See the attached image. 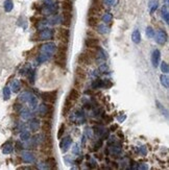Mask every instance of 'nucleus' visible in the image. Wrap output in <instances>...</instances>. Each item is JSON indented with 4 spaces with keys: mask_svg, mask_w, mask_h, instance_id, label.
I'll return each mask as SVG.
<instances>
[{
    "mask_svg": "<svg viewBox=\"0 0 169 170\" xmlns=\"http://www.w3.org/2000/svg\"><path fill=\"white\" fill-rule=\"evenodd\" d=\"M62 9L63 12H71L73 9V3L71 0H63L62 1Z\"/></svg>",
    "mask_w": 169,
    "mask_h": 170,
    "instance_id": "14",
    "label": "nucleus"
},
{
    "mask_svg": "<svg viewBox=\"0 0 169 170\" xmlns=\"http://www.w3.org/2000/svg\"><path fill=\"white\" fill-rule=\"evenodd\" d=\"M69 38H70V31L68 28H66L65 26L58 28V31H56V39L58 40H60L61 42L68 43Z\"/></svg>",
    "mask_w": 169,
    "mask_h": 170,
    "instance_id": "5",
    "label": "nucleus"
},
{
    "mask_svg": "<svg viewBox=\"0 0 169 170\" xmlns=\"http://www.w3.org/2000/svg\"><path fill=\"white\" fill-rule=\"evenodd\" d=\"M12 151H13V145H12L11 143H6V144L3 146V148H2V152L5 154H11Z\"/></svg>",
    "mask_w": 169,
    "mask_h": 170,
    "instance_id": "24",
    "label": "nucleus"
},
{
    "mask_svg": "<svg viewBox=\"0 0 169 170\" xmlns=\"http://www.w3.org/2000/svg\"><path fill=\"white\" fill-rule=\"evenodd\" d=\"M29 111L28 110H23V112H22V117L23 118H28L29 117Z\"/></svg>",
    "mask_w": 169,
    "mask_h": 170,
    "instance_id": "31",
    "label": "nucleus"
},
{
    "mask_svg": "<svg viewBox=\"0 0 169 170\" xmlns=\"http://www.w3.org/2000/svg\"><path fill=\"white\" fill-rule=\"evenodd\" d=\"M156 41L158 44L160 45H164L167 41V35L165 33V31L160 30L157 33V37H156Z\"/></svg>",
    "mask_w": 169,
    "mask_h": 170,
    "instance_id": "11",
    "label": "nucleus"
},
{
    "mask_svg": "<svg viewBox=\"0 0 169 170\" xmlns=\"http://www.w3.org/2000/svg\"><path fill=\"white\" fill-rule=\"evenodd\" d=\"M132 39H133V42L136 43V44H139L141 41V35H140V31L139 30H135L134 33H133V37H132Z\"/></svg>",
    "mask_w": 169,
    "mask_h": 170,
    "instance_id": "22",
    "label": "nucleus"
},
{
    "mask_svg": "<svg viewBox=\"0 0 169 170\" xmlns=\"http://www.w3.org/2000/svg\"><path fill=\"white\" fill-rule=\"evenodd\" d=\"M73 102L74 101H72L69 97H67L65 100V103H64V108H63V116H67L68 114H69V112L71 111V109H72L73 106Z\"/></svg>",
    "mask_w": 169,
    "mask_h": 170,
    "instance_id": "10",
    "label": "nucleus"
},
{
    "mask_svg": "<svg viewBox=\"0 0 169 170\" xmlns=\"http://www.w3.org/2000/svg\"><path fill=\"white\" fill-rule=\"evenodd\" d=\"M161 82L165 88H168L169 87V82H168V76L167 75H161Z\"/></svg>",
    "mask_w": 169,
    "mask_h": 170,
    "instance_id": "26",
    "label": "nucleus"
},
{
    "mask_svg": "<svg viewBox=\"0 0 169 170\" xmlns=\"http://www.w3.org/2000/svg\"><path fill=\"white\" fill-rule=\"evenodd\" d=\"M71 143H72V140H71L70 137H66L65 139H63V141L60 144V146H61V148H62V150L64 152H66L68 149H69Z\"/></svg>",
    "mask_w": 169,
    "mask_h": 170,
    "instance_id": "13",
    "label": "nucleus"
},
{
    "mask_svg": "<svg viewBox=\"0 0 169 170\" xmlns=\"http://www.w3.org/2000/svg\"><path fill=\"white\" fill-rule=\"evenodd\" d=\"M85 45L87 48H95L97 46H99V40L97 38H93V37H89L88 39H86L85 41Z\"/></svg>",
    "mask_w": 169,
    "mask_h": 170,
    "instance_id": "8",
    "label": "nucleus"
},
{
    "mask_svg": "<svg viewBox=\"0 0 169 170\" xmlns=\"http://www.w3.org/2000/svg\"><path fill=\"white\" fill-rule=\"evenodd\" d=\"M11 88H12V90H13L14 93H18V92L20 91V88H21L20 82L17 81V79L13 81L12 82V84H11Z\"/></svg>",
    "mask_w": 169,
    "mask_h": 170,
    "instance_id": "21",
    "label": "nucleus"
},
{
    "mask_svg": "<svg viewBox=\"0 0 169 170\" xmlns=\"http://www.w3.org/2000/svg\"><path fill=\"white\" fill-rule=\"evenodd\" d=\"M22 160H23L25 163H33V161H35V154H31V152L29 151H24L22 152Z\"/></svg>",
    "mask_w": 169,
    "mask_h": 170,
    "instance_id": "12",
    "label": "nucleus"
},
{
    "mask_svg": "<svg viewBox=\"0 0 169 170\" xmlns=\"http://www.w3.org/2000/svg\"><path fill=\"white\" fill-rule=\"evenodd\" d=\"M161 70H162V72H164V73H168L169 68H168V64L166 62H162V64H161Z\"/></svg>",
    "mask_w": 169,
    "mask_h": 170,
    "instance_id": "28",
    "label": "nucleus"
},
{
    "mask_svg": "<svg viewBox=\"0 0 169 170\" xmlns=\"http://www.w3.org/2000/svg\"><path fill=\"white\" fill-rule=\"evenodd\" d=\"M20 138H21V140H24V141L29 140V139H30V133H29V132H23L21 134Z\"/></svg>",
    "mask_w": 169,
    "mask_h": 170,
    "instance_id": "27",
    "label": "nucleus"
},
{
    "mask_svg": "<svg viewBox=\"0 0 169 170\" xmlns=\"http://www.w3.org/2000/svg\"><path fill=\"white\" fill-rule=\"evenodd\" d=\"M64 132H65V125L62 124V125L60 126V130H58V139H61V138H62Z\"/></svg>",
    "mask_w": 169,
    "mask_h": 170,
    "instance_id": "29",
    "label": "nucleus"
},
{
    "mask_svg": "<svg viewBox=\"0 0 169 170\" xmlns=\"http://www.w3.org/2000/svg\"><path fill=\"white\" fill-rule=\"evenodd\" d=\"M42 130L44 132V134H45V135H50V132H51V123H50V120H46L45 122L43 123Z\"/></svg>",
    "mask_w": 169,
    "mask_h": 170,
    "instance_id": "18",
    "label": "nucleus"
},
{
    "mask_svg": "<svg viewBox=\"0 0 169 170\" xmlns=\"http://www.w3.org/2000/svg\"><path fill=\"white\" fill-rule=\"evenodd\" d=\"M68 97L71 99L72 101H76L78 98H79V92H78L77 89L73 88L72 90H70L69 92V95H68Z\"/></svg>",
    "mask_w": 169,
    "mask_h": 170,
    "instance_id": "17",
    "label": "nucleus"
},
{
    "mask_svg": "<svg viewBox=\"0 0 169 170\" xmlns=\"http://www.w3.org/2000/svg\"><path fill=\"white\" fill-rule=\"evenodd\" d=\"M67 51H68V44L65 42H61L56 48V53L55 57V64L61 68L66 67L67 63Z\"/></svg>",
    "mask_w": 169,
    "mask_h": 170,
    "instance_id": "1",
    "label": "nucleus"
},
{
    "mask_svg": "<svg viewBox=\"0 0 169 170\" xmlns=\"http://www.w3.org/2000/svg\"><path fill=\"white\" fill-rule=\"evenodd\" d=\"M3 98L4 100H9L11 98V90H9V87H5L3 89Z\"/></svg>",
    "mask_w": 169,
    "mask_h": 170,
    "instance_id": "25",
    "label": "nucleus"
},
{
    "mask_svg": "<svg viewBox=\"0 0 169 170\" xmlns=\"http://www.w3.org/2000/svg\"><path fill=\"white\" fill-rule=\"evenodd\" d=\"M104 70H107V66L106 65H102V66L100 67V71H104Z\"/></svg>",
    "mask_w": 169,
    "mask_h": 170,
    "instance_id": "34",
    "label": "nucleus"
},
{
    "mask_svg": "<svg viewBox=\"0 0 169 170\" xmlns=\"http://www.w3.org/2000/svg\"><path fill=\"white\" fill-rule=\"evenodd\" d=\"M72 21V13L71 12H63V20L62 24L65 27H69Z\"/></svg>",
    "mask_w": 169,
    "mask_h": 170,
    "instance_id": "9",
    "label": "nucleus"
},
{
    "mask_svg": "<svg viewBox=\"0 0 169 170\" xmlns=\"http://www.w3.org/2000/svg\"><path fill=\"white\" fill-rule=\"evenodd\" d=\"M86 76H87V72L85 69H83L80 66L76 67L75 69V78H74V87L75 89H82L84 87Z\"/></svg>",
    "mask_w": 169,
    "mask_h": 170,
    "instance_id": "2",
    "label": "nucleus"
},
{
    "mask_svg": "<svg viewBox=\"0 0 169 170\" xmlns=\"http://www.w3.org/2000/svg\"><path fill=\"white\" fill-rule=\"evenodd\" d=\"M29 127L33 132H37L40 127V122H39L38 119H33V120L29 122Z\"/></svg>",
    "mask_w": 169,
    "mask_h": 170,
    "instance_id": "19",
    "label": "nucleus"
},
{
    "mask_svg": "<svg viewBox=\"0 0 169 170\" xmlns=\"http://www.w3.org/2000/svg\"><path fill=\"white\" fill-rule=\"evenodd\" d=\"M87 23L89 26H91V27H95V26L98 25L99 23V19L97 16H89L88 17V20H87Z\"/></svg>",
    "mask_w": 169,
    "mask_h": 170,
    "instance_id": "16",
    "label": "nucleus"
},
{
    "mask_svg": "<svg viewBox=\"0 0 169 170\" xmlns=\"http://www.w3.org/2000/svg\"><path fill=\"white\" fill-rule=\"evenodd\" d=\"M40 117H45L50 119L52 117V113H53V106H46V104H41L39 106V111H38Z\"/></svg>",
    "mask_w": 169,
    "mask_h": 170,
    "instance_id": "4",
    "label": "nucleus"
},
{
    "mask_svg": "<svg viewBox=\"0 0 169 170\" xmlns=\"http://www.w3.org/2000/svg\"><path fill=\"white\" fill-rule=\"evenodd\" d=\"M46 164L49 166V168H56V161L55 159L53 157H49L47 158V160H46Z\"/></svg>",
    "mask_w": 169,
    "mask_h": 170,
    "instance_id": "23",
    "label": "nucleus"
},
{
    "mask_svg": "<svg viewBox=\"0 0 169 170\" xmlns=\"http://www.w3.org/2000/svg\"><path fill=\"white\" fill-rule=\"evenodd\" d=\"M52 38H53V31L50 29L43 30V31H41L40 33H38V40H40V41L51 40Z\"/></svg>",
    "mask_w": 169,
    "mask_h": 170,
    "instance_id": "7",
    "label": "nucleus"
},
{
    "mask_svg": "<svg viewBox=\"0 0 169 170\" xmlns=\"http://www.w3.org/2000/svg\"><path fill=\"white\" fill-rule=\"evenodd\" d=\"M160 57H161L160 51H159L158 49L155 50V51L153 52V57H151V62H153V67H158L159 66V63H160Z\"/></svg>",
    "mask_w": 169,
    "mask_h": 170,
    "instance_id": "15",
    "label": "nucleus"
},
{
    "mask_svg": "<svg viewBox=\"0 0 169 170\" xmlns=\"http://www.w3.org/2000/svg\"><path fill=\"white\" fill-rule=\"evenodd\" d=\"M101 86V82L100 81H95V82L93 84V88H96V87H100Z\"/></svg>",
    "mask_w": 169,
    "mask_h": 170,
    "instance_id": "32",
    "label": "nucleus"
},
{
    "mask_svg": "<svg viewBox=\"0 0 169 170\" xmlns=\"http://www.w3.org/2000/svg\"><path fill=\"white\" fill-rule=\"evenodd\" d=\"M100 12H101V9H100L91 5L89 9V11H88V16H98L100 14Z\"/></svg>",
    "mask_w": 169,
    "mask_h": 170,
    "instance_id": "20",
    "label": "nucleus"
},
{
    "mask_svg": "<svg viewBox=\"0 0 169 170\" xmlns=\"http://www.w3.org/2000/svg\"><path fill=\"white\" fill-rule=\"evenodd\" d=\"M56 96H58V92H56V91L44 92V93H42V95H41L42 99L45 101V102L50 103V104H53L55 102Z\"/></svg>",
    "mask_w": 169,
    "mask_h": 170,
    "instance_id": "6",
    "label": "nucleus"
},
{
    "mask_svg": "<svg viewBox=\"0 0 169 170\" xmlns=\"http://www.w3.org/2000/svg\"><path fill=\"white\" fill-rule=\"evenodd\" d=\"M146 35H147L148 38H153L155 36V33H153V29L151 27H147L146 29Z\"/></svg>",
    "mask_w": 169,
    "mask_h": 170,
    "instance_id": "30",
    "label": "nucleus"
},
{
    "mask_svg": "<svg viewBox=\"0 0 169 170\" xmlns=\"http://www.w3.org/2000/svg\"><path fill=\"white\" fill-rule=\"evenodd\" d=\"M16 146H17V149H19V150H20V149H22V148H23V146H21V145H20V143H19V142H17V143H16Z\"/></svg>",
    "mask_w": 169,
    "mask_h": 170,
    "instance_id": "33",
    "label": "nucleus"
},
{
    "mask_svg": "<svg viewBox=\"0 0 169 170\" xmlns=\"http://www.w3.org/2000/svg\"><path fill=\"white\" fill-rule=\"evenodd\" d=\"M55 49H56V47H55V45L53 44V43H47V44L43 45L42 49H41L42 55H40V57H39L38 61L43 62V61H45V60H48L51 57V55L55 54Z\"/></svg>",
    "mask_w": 169,
    "mask_h": 170,
    "instance_id": "3",
    "label": "nucleus"
}]
</instances>
